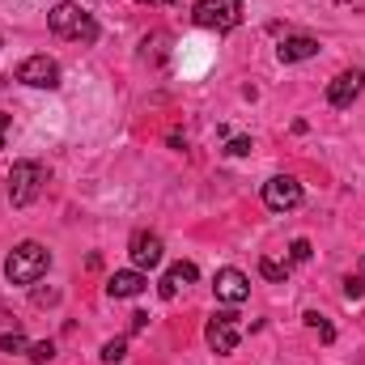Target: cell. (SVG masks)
I'll return each instance as SVG.
<instances>
[{"mask_svg":"<svg viewBox=\"0 0 365 365\" xmlns=\"http://www.w3.org/2000/svg\"><path fill=\"white\" fill-rule=\"evenodd\" d=\"M306 323L319 331V340H323V344H331V340H336V331H331V323H327L323 314H314V310H310V314H306Z\"/></svg>","mask_w":365,"mask_h":365,"instance_id":"cell-14","label":"cell"},{"mask_svg":"<svg viewBox=\"0 0 365 365\" xmlns=\"http://www.w3.org/2000/svg\"><path fill=\"white\" fill-rule=\"evenodd\" d=\"M276 56H280V64H297V60L319 56V43H314L310 34H289V38L276 47Z\"/></svg>","mask_w":365,"mask_h":365,"instance_id":"cell-12","label":"cell"},{"mask_svg":"<svg viewBox=\"0 0 365 365\" xmlns=\"http://www.w3.org/2000/svg\"><path fill=\"white\" fill-rule=\"evenodd\" d=\"M47 268H51V251L38 247V242H21V247H13L9 259H4V276H9V284H34Z\"/></svg>","mask_w":365,"mask_h":365,"instance_id":"cell-1","label":"cell"},{"mask_svg":"<svg viewBox=\"0 0 365 365\" xmlns=\"http://www.w3.org/2000/svg\"><path fill=\"white\" fill-rule=\"evenodd\" d=\"M361 293H365V272H357V276H344V297H349V302H357Z\"/></svg>","mask_w":365,"mask_h":365,"instance_id":"cell-19","label":"cell"},{"mask_svg":"<svg viewBox=\"0 0 365 365\" xmlns=\"http://www.w3.org/2000/svg\"><path fill=\"white\" fill-rule=\"evenodd\" d=\"M361 268H365V259H361Z\"/></svg>","mask_w":365,"mask_h":365,"instance_id":"cell-25","label":"cell"},{"mask_svg":"<svg viewBox=\"0 0 365 365\" xmlns=\"http://www.w3.org/2000/svg\"><path fill=\"white\" fill-rule=\"evenodd\" d=\"M310 255H314V251H310V242H306V238H293V247H289V259H293V264H306Z\"/></svg>","mask_w":365,"mask_h":365,"instance_id":"cell-20","label":"cell"},{"mask_svg":"<svg viewBox=\"0 0 365 365\" xmlns=\"http://www.w3.org/2000/svg\"><path fill=\"white\" fill-rule=\"evenodd\" d=\"M51 357H56V344H51V340H38V344H30V361H34V365H47Z\"/></svg>","mask_w":365,"mask_h":365,"instance_id":"cell-16","label":"cell"},{"mask_svg":"<svg viewBox=\"0 0 365 365\" xmlns=\"http://www.w3.org/2000/svg\"><path fill=\"white\" fill-rule=\"evenodd\" d=\"M225 153H230V158H247V153H251V140H247V136H234V140L225 145Z\"/></svg>","mask_w":365,"mask_h":365,"instance_id":"cell-21","label":"cell"},{"mask_svg":"<svg viewBox=\"0 0 365 365\" xmlns=\"http://www.w3.org/2000/svg\"><path fill=\"white\" fill-rule=\"evenodd\" d=\"M56 302H60L56 289H34V306H56Z\"/></svg>","mask_w":365,"mask_h":365,"instance_id":"cell-22","label":"cell"},{"mask_svg":"<svg viewBox=\"0 0 365 365\" xmlns=\"http://www.w3.org/2000/svg\"><path fill=\"white\" fill-rule=\"evenodd\" d=\"M195 264H187V259H182V264H175V268H170V272L162 276V284H158V293H162V297H175V293H179V289H187V284H195Z\"/></svg>","mask_w":365,"mask_h":365,"instance_id":"cell-13","label":"cell"},{"mask_svg":"<svg viewBox=\"0 0 365 365\" xmlns=\"http://www.w3.org/2000/svg\"><path fill=\"white\" fill-rule=\"evenodd\" d=\"M212 293H217V302H225V306H242V302L251 297V280L238 272V268H221L217 280H212Z\"/></svg>","mask_w":365,"mask_h":365,"instance_id":"cell-8","label":"cell"},{"mask_svg":"<svg viewBox=\"0 0 365 365\" xmlns=\"http://www.w3.org/2000/svg\"><path fill=\"white\" fill-rule=\"evenodd\" d=\"M132 264L140 268V272H149V268H158L162 264V255H166V247H162V238L158 234H149V230H140V234H132Z\"/></svg>","mask_w":365,"mask_h":365,"instance_id":"cell-9","label":"cell"},{"mask_svg":"<svg viewBox=\"0 0 365 365\" xmlns=\"http://www.w3.org/2000/svg\"><path fill=\"white\" fill-rule=\"evenodd\" d=\"M259 272L268 276V280H284V276H289V264H280V259H259Z\"/></svg>","mask_w":365,"mask_h":365,"instance_id":"cell-18","label":"cell"},{"mask_svg":"<svg viewBox=\"0 0 365 365\" xmlns=\"http://www.w3.org/2000/svg\"><path fill=\"white\" fill-rule=\"evenodd\" d=\"M136 4H162V0H136Z\"/></svg>","mask_w":365,"mask_h":365,"instance_id":"cell-24","label":"cell"},{"mask_svg":"<svg viewBox=\"0 0 365 365\" xmlns=\"http://www.w3.org/2000/svg\"><path fill=\"white\" fill-rule=\"evenodd\" d=\"M204 340H208V349H212L217 357H230V353L238 349V340H242V331H238V314L217 310V314L208 319V327H204Z\"/></svg>","mask_w":365,"mask_h":365,"instance_id":"cell-5","label":"cell"},{"mask_svg":"<svg viewBox=\"0 0 365 365\" xmlns=\"http://www.w3.org/2000/svg\"><path fill=\"white\" fill-rule=\"evenodd\" d=\"M43 182H47V175H43L38 162H17V166L9 170V200H13L17 208H26V204L43 191Z\"/></svg>","mask_w":365,"mask_h":365,"instance_id":"cell-4","label":"cell"},{"mask_svg":"<svg viewBox=\"0 0 365 365\" xmlns=\"http://www.w3.org/2000/svg\"><path fill=\"white\" fill-rule=\"evenodd\" d=\"M0 349H4V353H30V349H26V336H21V331H17V327H13V331H4V336H0Z\"/></svg>","mask_w":365,"mask_h":365,"instance_id":"cell-15","label":"cell"},{"mask_svg":"<svg viewBox=\"0 0 365 365\" xmlns=\"http://www.w3.org/2000/svg\"><path fill=\"white\" fill-rule=\"evenodd\" d=\"M361 86H365V73H361V68H349V73H340V77L327 86V102H331L336 110H344V106H353V102H357Z\"/></svg>","mask_w":365,"mask_h":365,"instance_id":"cell-10","label":"cell"},{"mask_svg":"<svg viewBox=\"0 0 365 365\" xmlns=\"http://www.w3.org/2000/svg\"><path fill=\"white\" fill-rule=\"evenodd\" d=\"M264 204H268L272 212L297 208V204H302V182L293 179V175H276V179H268L264 182Z\"/></svg>","mask_w":365,"mask_h":365,"instance_id":"cell-7","label":"cell"},{"mask_svg":"<svg viewBox=\"0 0 365 365\" xmlns=\"http://www.w3.org/2000/svg\"><path fill=\"white\" fill-rule=\"evenodd\" d=\"M9 128H13V115H0V149H4V136H9Z\"/></svg>","mask_w":365,"mask_h":365,"instance_id":"cell-23","label":"cell"},{"mask_svg":"<svg viewBox=\"0 0 365 365\" xmlns=\"http://www.w3.org/2000/svg\"><path fill=\"white\" fill-rule=\"evenodd\" d=\"M191 17H195V26H204V30L225 34V30H234V26L242 21V0H200V4L191 9Z\"/></svg>","mask_w":365,"mask_h":365,"instance_id":"cell-3","label":"cell"},{"mask_svg":"<svg viewBox=\"0 0 365 365\" xmlns=\"http://www.w3.org/2000/svg\"><path fill=\"white\" fill-rule=\"evenodd\" d=\"M145 289H149V276L140 272V268L115 272L106 280V293H110V297H136V293H145Z\"/></svg>","mask_w":365,"mask_h":365,"instance_id":"cell-11","label":"cell"},{"mask_svg":"<svg viewBox=\"0 0 365 365\" xmlns=\"http://www.w3.org/2000/svg\"><path fill=\"white\" fill-rule=\"evenodd\" d=\"M123 353H128V344H123V340H106V344H102V361H106V365H119V361H123Z\"/></svg>","mask_w":365,"mask_h":365,"instance_id":"cell-17","label":"cell"},{"mask_svg":"<svg viewBox=\"0 0 365 365\" xmlns=\"http://www.w3.org/2000/svg\"><path fill=\"white\" fill-rule=\"evenodd\" d=\"M17 81L30 86V90H56L60 86V64L51 56H30V60H21Z\"/></svg>","mask_w":365,"mask_h":365,"instance_id":"cell-6","label":"cell"},{"mask_svg":"<svg viewBox=\"0 0 365 365\" xmlns=\"http://www.w3.org/2000/svg\"><path fill=\"white\" fill-rule=\"evenodd\" d=\"M51 34H60V38H81V43H93L98 38V26H93L90 13H81V4L77 0H60L56 9H51Z\"/></svg>","mask_w":365,"mask_h":365,"instance_id":"cell-2","label":"cell"}]
</instances>
